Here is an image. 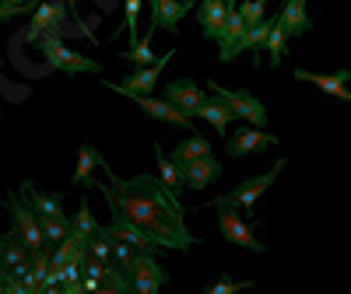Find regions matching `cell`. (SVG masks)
I'll return each mask as SVG.
<instances>
[{"label":"cell","instance_id":"obj_6","mask_svg":"<svg viewBox=\"0 0 351 294\" xmlns=\"http://www.w3.org/2000/svg\"><path fill=\"white\" fill-rule=\"evenodd\" d=\"M211 92L232 109V116L236 120H243V123H250V126H267V109H263V102L253 95V92H243V88H221V84H215L211 81Z\"/></svg>","mask_w":351,"mask_h":294},{"label":"cell","instance_id":"obj_31","mask_svg":"<svg viewBox=\"0 0 351 294\" xmlns=\"http://www.w3.org/2000/svg\"><path fill=\"white\" fill-rule=\"evenodd\" d=\"M28 8H18L14 0H0V25H8L11 18H21Z\"/></svg>","mask_w":351,"mask_h":294},{"label":"cell","instance_id":"obj_23","mask_svg":"<svg viewBox=\"0 0 351 294\" xmlns=\"http://www.w3.org/2000/svg\"><path fill=\"white\" fill-rule=\"evenodd\" d=\"M39 228H43L46 245H56V242H64L67 235L74 231V221H67V214H60V217H39Z\"/></svg>","mask_w":351,"mask_h":294},{"label":"cell","instance_id":"obj_34","mask_svg":"<svg viewBox=\"0 0 351 294\" xmlns=\"http://www.w3.org/2000/svg\"><path fill=\"white\" fill-rule=\"evenodd\" d=\"M14 4H18V8H36L39 0H14Z\"/></svg>","mask_w":351,"mask_h":294},{"label":"cell","instance_id":"obj_1","mask_svg":"<svg viewBox=\"0 0 351 294\" xmlns=\"http://www.w3.org/2000/svg\"><path fill=\"white\" fill-rule=\"evenodd\" d=\"M99 168L106 172L109 186H99L109 211H112V221L116 224H130L137 228L141 235L158 245V249H190L197 245L200 239L186 231L183 224V207H180V196H172L165 189V183L158 175H134V179H116L112 168L106 165V158L99 155Z\"/></svg>","mask_w":351,"mask_h":294},{"label":"cell","instance_id":"obj_25","mask_svg":"<svg viewBox=\"0 0 351 294\" xmlns=\"http://www.w3.org/2000/svg\"><path fill=\"white\" fill-rule=\"evenodd\" d=\"M285 42H288L285 28L274 21V25H271V32H267V42H263V49H267V60H271V67H278V64L285 60Z\"/></svg>","mask_w":351,"mask_h":294},{"label":"cell","instance_id":"obj_26","mask_svg":"<svg viewBox=\"0 0 351 294\" xmlns=\"http://www.w3.org/2000/svg\"><path fill=\"white\" fill-rule=\"evenodd\" d=\"M155 155H158V165H162V183H165V189L172 193V196H180V189H183V175L176 172V165L169 161V158H162V147L155 144Z\"/></svg>","mask_w":351,"mask_h":294},{"label":"cell","instance_id":"obj_30","mask_svg":"<svg viewBox=\"0 0 351 294\" xmlns=\"http://www.w3.org/2000/svg\"><path fill=\"white\" fill-rule=\"evenodd\" d=\"M236 8H239V14H243L246 28H250V25H256V21H263V0H246V4H236Z\"/></svg>","mask_w":351,"mask_h":294},{"label":"cell","instance_id":"obj_8","mask_svg":"<svg viewBox=\"0 0 351 294\" xmlns=\"http://www.w3.org/2000/svg\"><path fill=\"white\" fill-rule=\"evenodd\" d=\"M169 60H172V53H165L162 60H155V64H148V67H137V74H127L123 81H112V84H106V88H109V92H116V95H123V98L152 95L155 84H158V74L165 70Z\"/></svg>","mask_w":351,"mask_h":294},{"label":"cell","instance_id":"obj_33","mask_svg":"<svg viewBox=\"0 0 351 294\" xmlns=\"http://www.w3.org/2000/svg\"><path fill=\"white\" fill-rule=\"evenodd\" d=\"M8 277H11V270L4 267V263H0V291H4V284H8Z\"/></svg>","mask_w":351,"mask_h":294},{"label":"cell","instance_id":"obj_13","mask_svg":"<svg viewBox=\"0 0 351 294\" xmlns=\"http://www.w3.org/2000/svg\"><path fill=\"white\" fill-rule=\"evenodd\" d=\"M246 32V21L239 14V8H228L225 14V25H221V36H218V60L221 64H232L239 56V39Z\"/></svg>","mask_w":351,"mask_h":294},{"label":"cell","instance_id":"obj_3","mask_svg":"<svg viewBox=\"0 0 351 294\" xmlns=\"http://www.w3.org/2000/svg\"><path fill=\"white\" fill-rule=\"evenodd\" d=\"M116 267H120V263H116ZM120 270L127 273L130 291H137V294H158L169 284V273L155 263V252H134V259Z\"/></svg>","mask_w":351,"mask_h":294},{"label":"cell","instance_id":"obj_35","mask_svg":"<svg viewBox=\"0 0 351 294\" xmlns=\"http://www.w3.org/2000/svg\"><path fill=\"white\" fill-rule=\"evenodd\" d=\"M64 4H67L71 11H77V0H64Z\"/></svg>","mask_w":351,"mask_h":294},{"label":"cell","instance_id":"obj_2","mask_svg":"<svg viewBox=\"0 0 351 294\" xmlns=\"http://www.w3.org/2000/svg\"><path fill=\"white\" fill-rule=\"evenodd\" d=\"M39 56H43V64L49 70H56V74H99L102 70L95 60H88V56H81V53H71L56 32L39 39Z\"/></svg>","mask_w":351,"mask_h":294},{"label":"cell","instance_id":"obj_29","mask_svg":"<svg viewBox=\"0 0 351 294\" xmlns=\"http://www.w3.org/2000/svg\"><path fill=\"white\" fill-rule=\"evenodd\" d=\"M74 231H77V235H84V239H92V235L99 231V224H95V217H92V207H88V200H81V207H77Z\"/></svg>","mask_w":351,"mask_h":294},{"label":"cell","instance_id":"obj_28","mask_svg":"<svg viewBox=\"0 0 351 294\" xmlns=\"http://www.w3.org/2000/svg\"><path fill=\"white\" fill-rule=\"evenodd\" d=\"M148 46H152L148 39H141V42H134V49H123L120 56H123V60H130L134 67H148V64H155V53Z\"/></svg>","mask_w":351,"mask_h":294},{"label":"cell","instance_id":"obj_18","mask_svg":"<svg viewBox=\"0 0 351 294\" xmlns=\"http://www.w3.org/2000/svg\"><path fill=\"white\" fill-rule=\"evenodd\" d=\"M218 175H221V161H218L215 155H200V158H193V161L183 168V186L204 189V186L218 183Z\"/></svg>","mask_w":351,"mask_h":294},{"label":"cell","instance_id":"obj_36","mask_svg":"<svg viewBox=\"0 0 351 294\" xmlns=\"http://www.w3.org/2000/svg\"><path fill=\"white\" fill-rule=\"evenodd\" d=\"M0 259H4V235H0Z\"/></svg>","mask_w":351,"mask_h":294},{"label":"cell","instance_id":"obj_11","mask_svg":"<svg viewBox=\"0 0 351 294\" xmlns=\"http://www.w3.org/2000/svg\"><path fill=\"white\" fill-rule=\"evenodd\" d=\"M134 102L141 105L144 116H152L158 123H176L183 130H193V116H186L183 109H176L169 98H152V95H134Z\"/></svg>","mask_w":351,"mask_h":294},{"label":"cell","instance_id":"obj_20","mask_svg":"<svg viewBox=\"0 0 351 294\" xmlns=\"http://www.w3.org/2000/svg\"><path fill=\"white\" fill-rule=\"evenodd\" d=\"M200 155H211V144H208V137H200V133H193V137H186L176 151L169 155V161L176 165V172L183 175V168L193 161V158H200Z\"/></svg>","mask_w":351,"mask_h":294},{"label":"cell","instance_id":"obj_4","mask_svg":"<svg viewBox=\"0 0 351 294\" xmlns=\"http://www.w3.org/2000/svg\"><path fill=\"white\" fill-rule=\"evenodd\" d=\"M285 168V158H278L274 161V168L271 172H263V175H253V179H246V183H239L232 193H225V196H218V200H211V207H236V211H250L253 203L267 193V186H274V179H278V172Z\"/></svg>","mask_w":351,"mask_h":294},{"label":"cell","instance_id":"obj_16","mask_svg":"<svg viewBox=\"0 0 351 294\" xmlns=\"http://www.w3.org/2000/svg\"><path fill=\"white\" fill-rule=\"evenodd\" d=\"M278 25L285 28L288 39H302L306 32H313V18L306 11V0H285V8L278 14Z\"/></svg>","mask_w":351,"mask_h":294},{"label":"cell","instance_id":"obj_21","mask_svg":"<svg viewBox=\"0 0 351 294\" xmlns=\"http://www.w3.org/2000/svg\"><path fill=\"white\" fill-rule=\"evenodd\" d=\"M21 196L32 203L39 217H60L64 214V200L60 196H49V193H39L32 183H21Z\"/></svg>","mask_w":351,"mask_h":294},{"label":"cell","instance_id":"obj_14","mask_svg":"<svg viewBox=\"0 0 351 294\" xmlns=\"http://www.w3.org/2000/svg\"><path fill=\"white\" fill-rule=\"evenodd\" d=\"M162 98H169L176 109H183L186 116H197L200 102L208 98V95H204V88H200V84H193L190 77H176V81H169V84H165V95H162Z\"/></svg>","mask_w":351,"mask_h":294},{"label":"cell","instance_id":"obj_32","mask_svg":"<svg viewBox=\"0 0 351 294\" xmlns=\"http://www.w3.org/2000/svg\"><path fill=\"white\" fill-rule=\"evenodd\" d=\"M243 287H250V280H246V284H232V280H218V284H211V287H208V294H232V291H243Z\"/></svg>","mask_w":351,"mask_h":294},{"label":"cell","instance_id":"obj_7","mask_svg":"<svg viewBox=\"0 0 351 294\" xmlns=\"http://www.w3.org/2000/svg\"><path fill=\"white\" fill-rule=\"evenodd\" d=\"M8 211H11V221H14V228H11V231L25 242V249H28V252L43 249V245H46V239H43L39 214H36L32 203L21 200V193H11V196H8Z\"/></svg>","mask_w":351,"mask_h":294},{"label":"cell","instance_id":"obj_12","mask_svg":"<svg viewBox=\"0 0 351 294\" xmlns=\"http://www.w3.org/2000/svg\"><path fill=\"white\" fill-rule=\"evenodd\" d=\"M295 81H306V84H316L319 92H327L330 98H341V102H351V92H348V81H351V70L341 67L334 74H313V70H295Z\"/></svg>","mask_w":351,"mask_h":294},{"label":"cell","instance_id":"obj_24","mask_svg":"<svg viewBox=\"0 0 351 294\" xmlns=\"http://www.w3.org/2000/svg\"><path fill=\"white\" fill-rule=\"evenodd\" d=\"M92 168H99V151H95V147H88V144H81V147H77L74 186H88V183H92Z\"/></svg>","mask_w":351,"mask_h":294},{"label":"cell","instance_id":"obj_9","mask_svg":"<svg viewBox=\"0 0 351 294\" xmlns=\"http://www.w3.org/2000/svg\"><path fill=\"white\" fill-rule=\"evenodd\" d=\"M215 211H218V231H221V239H225V242L243 245V249H250V252H263V249H267L263 242L253 239L250 224L239 217L243 211H236V207H215Z\"/></svg>","mask_w":351,"mask_h":294},{"label":"cell","instance_id":"obj_19","mask_svg":"<svg viewBox=\"0 0 351 294\" xmlns=\"http://www.w3.org/2000/svg\"><path fill=\"white\" fill-rule=\"evenodd\" d=\"M193 120H204L208 126H215L218 133H225V130H228V123L236 120V116H232V109H228V105H225V102L215 95V98H204V102H200V109H197Z\"/></svg>","mask_w":351,"mask_h":294},{"label":"cell","instance_id":"obj_10","mask_svg":"<svg viewBox=\"0 0 351 294\" xmlns=\"http://www.w3.org/2000/svg\"><path fill=\"white\" fill-rule=\"evenodd\" d=\"M271 144H278V137H274V133H267V130H260V126L243 123V130L228 133L225 151H228V158H250V155L263 151V147H271Z\"/></svg>","mask_w":351,"mask_h":294},{"label":"cell","instance_id":"obj_27","mask_svg":"<svg viewBox=\"0 0 351 294\" xmlns=\"http://www.w3.org/2000/svg\"><path fill=\"white\" fill-rule=\"evenodd\" d=\"M144 0H123V32L130 36V46L137 42V18H141Z\"/></svg>","mask_w":351,"mask_h":294},{"label":"cell","instance_id":"obj_37","mask_svg":"<svg viewBox=\"0 0 351 294\" xmlns=\"http://www.w3.org/2000/svg\"><path fill=\"white\" fill-rule=\"evenodd\" d=\"M225 4H228V8H236V4H239V0H225Z\"/></svg>","mask_w":351,"mask_h":294},{"label":"cell","instance_id":"obj_38","mask_svg":"<svg viewBox=\"0 0 351 294\" xmlns=\"http://www.w3.org/2000/svg\"><path fill=\"white\" fill-rule=\"evenodd\" d=\"M180 4H186V8H190V0H180Z\"/></svg>","mask_w":351,"mask_h":294},{"label":"cell","instance_id":"obj_5","mask_svg":"<svg viewBox=\"0 0 351 294\" xmlns=\"http://www.w3.org/2000/svg\"><path fill=\"white\" fill-rule=\"evenodd\" d=\"M64 18H67V4L64 0H43V4L36 8V14H32V21H28V28L21 36H14V46H21V42H39L43 36H49V32H56L60 36L64 32Z\"/></svg>","mask_w":351,"mask_h":294},{"label":"cell","instance_id":"obj_22","mask_svg":"<svg viewBox=\"0 0 351 294\" xmlns=\"http://www.w3.org/2000/svg\"><path fill=\"white\" fill-rule=\"evenodd\" d=\"M271 25L274 21H256V25H250L246 32H243V39H239V53H253L256 60H260V49H263V42H267V32H271Z\"/></svg>","mask_w":351,"mask_h":294},{"label":"cell","instance_id":"obj_15","mask_svg":"<svg viewBox=\"0 0 351 294\" xmlns=\"http://www.w3.org/2000/svg\"><path fill=\"white\" fill-rule=\"evenodd\" d=\"M225 14H228V4L225 0H197V25H200V36L218 42L221 36V25H225Z\"/></svg>","mask_w":351,"mask_h":294},{"label":"cell","instance_id":"obj_17","mask_svg":"<svg viewBox=\"0 0 351 294\" xmlns=\"http://www.w3.org/2000/svg\"><path fill=\"white\" fill-rule=\"evenodd\" d=\"M190 8L180 4V0H152V28H148V39L152 42V32H158V28H165V32H180V18L186 14Z\"/></svg>","mask_w":351,"mask_h":294}]
</instances>
